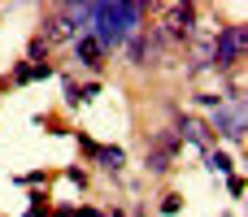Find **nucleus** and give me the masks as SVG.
Instances as JSON below:
<instances>
[{"label": "nucleus", "mask_w": 248, "mask_h": 217, "mask_svg": "<svg viewBox=\"0 0 248 217\" xmlns=\"http://www.w3.org/2000/svg\"><path fill=\"white\" fill-rule=\"evenodd\" d=\"M140 22V4H92V35L100 39V48H113L131 35V26Z\"/></svg>", "instance_id": "obj_1"}, {"label": "nucleus", "mask_w": 248, "mask_h": 217, "mask_svg": "<svg viewBox=\"0 0 248 217\" xmlns=\"http://www.w3.org/2000/svg\"><path fill=\"white\" fill-rule=\"evenodd\" d=\"M244 43H248L244 26H227V30L209 43V65H214V70H231V65H240Z\"/></svg>", "instance_id": "obj_2"}, {"label": "nucleus", "mask_w": 248, "mask_h": 217, "mask_svg": "<svg viewBox=\"0 0 248 217\" xmlns=\"http://www.w3.org/2000/svg\"><path fill=\"white\" fill-rule=\"evenodd\" d=\"M166 39H174V43L196 39V4H170L166 9Z\"/></svg>", "instance_id": "obj_3"}, {"label": "nucleus", "mask_w": 248, "mask_h": 217, "mask_svg": "<svg viewBox=\"0 0 248 217\" xmlns=\"http://www.w3.org/2000/svg\"><path fill=\"white\" fill-rule=\"evenodd\" d=\"M57 39H78V22H74L70 9H65V13H52V17L44 22V39H39V43L48 48V43H57Z\"/></svg>", "instance_id": "obj_4"}, {"label": "nucleus", "mask_w": 248, "mask_h": 217, "mask_svg": "<svg viewBox=\"0 0 248 217\" xmlns=\"http://www.w3.org/2000/svg\"><path fill=\"white\" fill-rule=\"evenodd\" d=\"M214 135H227L231 144H244V122H240V104H235V109H218V113H214Z\"/></svg>", "instance_id": "obj_5"}, {"label": "nucleus", "mask_w": 248, "mask_h": 217, "mask_svg": "<svg viewBox=\"0 0 248 217\" xmlns=\"http://www.w3.org/2000/svg\"><path fill=\"white\" fill-rule=\"evenodd\" d=\"M174 148H179V139H174L170 130H161V135H157V148L148 152V170H153V174H166V170H170Z\"/></svg>", "instance_id": "obj_6"}, {"label": "nucleus", "mask_w": 248, "mask_h": 217, "mask_svg": "<svg viewBox=\"0 0 248 217\" xmlns=\"http://www.w3.org/2000/svg\"><path fill=\"white\" fill-rule=\"evenodd\" d=\"M74 43H78V61L96 70V65H100V57H105V48H100V39H96L92 30H83V35H78Z\"/></svg>", "instance_id": "obj_7"}, {"label": "nucleus", "mask_w": 248, "mask_h": 217, "mask_svg": "<svg viewBox=\"0 0 248 217\" xmlns=\"http://www.w3.org/2000/svg\"><path fill=\"white\" fill-rule=\"evenodd\" d=\"M179 130H183L192 144H209V126H205V122H196V117H183V122H179Z\"/></svg>", "instance_id": "obj_8"}, {"label": "nucleus", "mask_w": 248, "mask_h": 217, "mask_svg": "<svg viewBox=\"0 0 248 217\" xmlns=\"http://www.w3.org/2000/svg\"><path fill=\"white\" fill-rule=\"evenodd\" d=\"M96 157H100V165H105V170H122V161H126V157H122V148H96Z\"/></svg>", "instance_id": "obj_9"}, {"label": "nucleus", "mask_w": 248, "mask_h": 217, "mask_svg": "<svg viewBox=\"0 0 248 217\" xmlns=\"http://www.w3.org/2000/svg\"><path fill=\"white\" fill-rule=\"evenodd\" d=\"M205 161H209V170H214V174H231V161H227L222 152H209Z\"/></svg>", "instance_id": "obj_10"}, {"label": "nucleus", "mask_w": 248, "mask_h": 217, "mask_svg": "<svg viewBox=\"0 0 248 217\" xmlns=\"http://www.w3.org/2000/svg\"><path fill=\"white\" fill-rule=\"evenodd\" d=\"M109 217H122V213H109Z\"/></svg>", "instance_id": "obj_11"}]
</instances>
